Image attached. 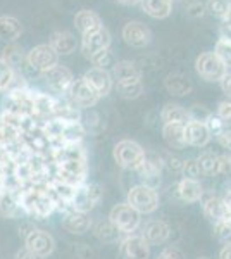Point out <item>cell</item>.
Masks as SVG:
<instances>
[{"instance_id": "e575fe53", "label": "cell", "mask_w": 231, "mask_h": 259, "mask_svg": "<svg viewBox=\"0 0 231 259\" xmlns=\"http://www.w3.org/2000/svg\"><path fill=\"white\" fill-rule=\"evenodd\" d=\"M166 89L171 95H178V97H181V95L190 94L192 83L187 76H184V74L173 73L166 78Z\"/></svg>"}, {"instance_id": "f907efd6", "label": "cell", "mask_w": 231, "mask_h": 259, "mask_svg": "<svg viewBox=\"0 0 231 259\" xmlns=\"http://www.w3.org/2000/svg\"><path fill=\"white\" fill-rule=\"evenodd\" d=\"M224 18H226V21L231 24V2L228 4V9H226V14H224Z\"/></svg>"}, {"instance_id": "bcb514c9", "label": "cell", "mask_w": 231, "mask_h": 259, "mask_svg": "<svg viewBox=\"0 0 231 259\" xmlns=\"http://www.w3.org/2000/svg\"><path fill=\"white\" fill-rule=\"evenodd\" d=\"M221 89L226 95H228V97H231V73H228L221 80Z\"/></svg>"}, {"instance_id": "d6986e66", "label": "cell", "mask_w": 231, "mask_h": 259, "mask_svg": "<svg viewBox=\"0 0 231 259\" xmlns=\"http://www.w3.org/2000/svg\"><path fill=\"white\" fill-rule=\"evenodd\" d=\"M54 118L62 123H78L81 121V109L74 102H71L68 97H56L54 106Z\"/></svg>"}, {"instance_id": "7dc6e473", "label": "cell", "mask_w": 231, "mask_h": 259, "mask_svg": "<svg viewBox=\"0 0 231 259\" xmlns=\"http://www.w3.org/2000/svg\"><path fill=\"white\" fill-rule=\"evenodd\" d=\"M219 259H231V244L222 245V249L219 250Z\"/></svg>"}, {"instance_id": "7c38bea8", "label": "cell", "mask_w": 231, "mask_h": 259, "mask_svg": "<svg viewBox=\"0 0 231 259\" xmlns=\"http://www.w3.org/2000/svg\"><path fill=\"white\" fill-rule=\"evenodd\" d=\"M123 40L129 47L144 49L152 41V31L140 21H129L123 26Z\"/></svg>"}, {"instance_id": "836d02e7", "label": "cell", "mask_w": 231, "mask_h": 259, "mask_svg": "<svg viewBox=\"0 0 231 259\" xmlns=\"http://www.w3.org/2000/svg\"><path fill=\"white\" fill-rule=\"evenodd\" d=\"M114 89L117 92V95L123 99L133 100L138 99L144 92V83H142V78H135V80H124V81H116Z\"/></svg>"}, {"instance_id": "1f68e13d", "label": "cell", "mask_w": 231, "mask_h": 259, "mask_svg": "<svg viewBox=\"0 0 231 259\" xmlns=\"http://www.w3.org/2000/svg\"><path fill=\"white\" fill-rule=\"evenodd\" d=\"M142 7L150 18L164 19L171 14L173 0H142Z\"/></svg>"}, {"instance_id": "4fadbf2b", "label": "cell", "mask_w": 231, "mask_h": 259, "mask_svg": "<svg viewBox=\"0 0 231 259\" xmlns=\"http://www.w3.org/2000/svg\"><path fill=\"white\" fill-rule=\"evenodd\" d=\"M68 99L71 102H74L79 109H90V107H94L97 102L100 100L99 94L91 89L88 83L83 80V78H79V80H74L73 87H71L69 94H68Z\"/></svg>"}, {"instance_id": "5bb4252c", "label": "cell", "mask_w": 231, "mask_h": 259, "mask_svg": "<svg viewBox=\"0 0 231 259\" xmlns=\"http://www.w3.org/2000/svg\"><path fill=\"white\" fill-rule=\"evenodd\" d=\"M83 80L94 89L99 97H107L111 90L114 89V78H112L111 71L100 69V68H90L83 74Z\"/></svg>"}, {"instance_id": "5b68a950", "label": "cell", "mask_w": 231, "mask_h": 259, "mask_svg": "<svg viewBox=\"0 0 231 259\" xmlns=\"http://www.w3.org/2000/svg\"><path fill=\"white\" fill-rule=\"evenodd\" d=\"M59 64V54L52 49L50 44H40L33 47L26 56V66L24 68L40 73V76L45 71L52 69Z\"/></svg>"}, {"instance_id": "4dcf8cb0", "label": "cell", "mask_w": 231, "mask_h": 259, "mask_svg": "<svg viewBox=\"0 0 231 259\" xmlns=\"http://www.w3.org/2000/svg\"><path fill=\"white\" fill-rule=\"evenodd\" d=\"M26 56L28 54H24V50L18 44H7L2 50V59L9 66H12L16 71L24 69V66H26Z\"/></svg>"}, {"instance_id": "f1b7e54d", "label": "cell", "mask_w": 231, "mask_h": 259, "mask_svg": "<svg viewBox=\"0 0 231 259\" xmlns=\"http://www.w3.org/2000/svg\"><path fill=\"white\" fill-rule=\"evenodd\" d=\"M74 24H76V28L81 31V35H85L88 31L102 28V19H100V16L97 14V12L90 9H83L76 12V16H74Z\"/></svg>"}, {"instance_id": "9a60e30c", "label": "cell", "mask_w": 231, "mask_h": 259, "mask_svg": "<svg viewBox=\"0 0 231 259\" xmlns=\"http://www.w3.org/2000/svg\"><path fill=\"white\" fill-rule=\"evenodd\" d=\"M140 235L149 242L150 245H162L169 240L171 227L162 220H149L145 225H142Z\"/></svg>"}, {"instance_id": "816d5d0a", "label": "cell", "mask_w": 231, "mask_h": 259, "mask_svg": "<svg viewBox=\"0 0 231 259\" xmlns=\"http://www.w3.org/2000/svg\"><path fill=\"white\" fill-rule=\"evenodd\" d=\"M226 221H228V223L231 225V212H228V216H226V218H224Z\"/></svg>"}, {"instance_id": "8d00e7d4", "label": "cell", "mask_w": 231, "mask_h": 259, "mask_svg": "<svg viewBox=\"0 0 231 259\" xmlns=\"http://www.w3.org/2000/svg\"><path fill=\"white\" fill-rule=\"evenodd\" d=\"M16 73H18V71L0 57V92H4V94L9 92L12 81H14Z\"/></svg>"}, {"instance_id": "ab89813d", "label": "cell", "mask_w": 231, "mask_h": 259, "mask_svg": "<svg viewBox=\"0 0 231 259\" xmlns=\"http://www.w3.org/2000/svg\"><path fill=\"white\" fill-rule=\"evenodd\" d=\"M214 233L219 239L222 244H231V225L226 220L219 221V223L214 225Z\"/></svg>"}, {"instance_id": "681fc988", "label": "cell", "mask_w": 231, "mask_h": 259, "mask_svg": "<svg viewBox=\"0 0 231 259\" xmlns=\"http://www.w3.org/2000/svg\"><path fill=\"white\" fill-rule=\"evenodd\" d=\"M121 4H126V6H135V4H142V0H117Z\"/></svg>"}, {"instance_id": "db71d44e", "label": "cell", "mask_w": 231, "mask_h": 259, "mask_svg": "<svg viewBox=\"0 0 231 259\" xmlns=\"http://www.w3.org/2000/svg\"><path fill=\"white\" fill-rule=\"evenodd\" d=\"M173 2H174V0H173Z\"/></svg>"}, {"instance_id": "52a82bcc", "label": "cell", "mask_w": 231, "mask_h": 259, "mask_svg": "<svg viewBox=\"0 0 231 259\" xmlns=\"http://www.w3.org/2000/svg\"><path fill=\"white\" fill-rule=\"evenodd\" d=\"M41 80L45 81V85H47L54 94H57L59 97H64V95L69 94L71 87H73L74 76L66 66L57 64V66H54L52 69L45 71V73L41 74Z\"/></svg>"}, {"instance_id": "8992f818", "label": "cell", "mask_w": 231, "mask_h": 259, "mask_svg": "<svg viewBox=\"0 0 231 259\" xmlns=\"http://www.w3.org/2000/svg\"><path fill=\"white\" fill-rule=\"evenodd\" d=\"M195 69L205 81H221L228 74V66L216 56V52L200 54L195 61Z\"/></svg>"}, {"instance_id": "ee69618b", "label": "cell", "mask_w": 231, "mask_h": 259, "mask_svg": "<svg viewBox=\"0 0 231 259\" xmlns=\"http://www.w3.org/2000/svg\"><path fill=\"white\" fill-rule=\"evenodd\" d=\"M211 7H212V12H216V14H219V16H224L226 9H228V4H224L222 0H212Z\"/></svg>"}, {"instance_id": "3957f363", "label": "cell", "mask_w": 231, "mask_h": 259, "mask_svg": "<svg viewBox=\"0 0 231 259\" xmlns=\"http://www.w3.org/2000/svg\"><path fill=\"white\" fill-rule=\"evenodd\" d=\"M145 149L142 147L138 142L135 140H119L112 149V157L117 162V166L123 169H131L136 171L138 166L144 162L145 159Z\"/></svg>"}, {"instance_id": "e0dca14e", "label": "cell", "mask_w": 231, "mask_h": 259, "mask_svg": "<svg viewBox=\"0 0 231 259\" xmlns=\"http://www.w3.org/2000/svg\"><path fill=\"white\" fill-rule=\"evenodd\" d=\"M62 228L68 230L69 233H74V235H81V233H86L88 230L94 227L90 216L86 212H79L74 209H68L62 216Z\"/></svg>"}, {"instance_id": "6da1fadb", "label": "cell", "mask_w": 231, "mask_h": 259, "mask_svg": "<svg viewBox=\"0 0 231 259\" xmlns=\"http://www.w3.org/2000/svg\"><path fill=\"white\" fill-rule=\"evenodd\" d=\"M19 206L24 214L45 220L57 211V202L54 200L47 185H33L19 192Z\"/></svg>"}, {"instance_id": "2e32d148", "label": "cell", "mask_w": 231, "mask_h": 259, "mask_svg": "<svg viewBox=\"0 0 231 259\" xmlns=\"http://www.w3.org/2000/svg\"><path fill=\"white\" fill-rule=\"evenodd\" d=\"M162 166H164V162H162V157L159 156V154L147 152L145 154V159H144V162H142L140 166H138L136 173H138V177L144 180V183H147V185H150V187H154L152 182L159 180V177H161Z\"/></svg>"}, {"instance_id": "60d3db41", "label": "cell", "mask_w": 231, "mask_h": 259, "mask_svg": "<svg viewBox=\"0 0 231 259\" xmlns=\"http://www.w3.org/2000/svg\"><path fill=\"white\" fill-rule=\"evenodd\" d=\"M157 259H184V254L178 247H166L159 252Z\"/></svg>"}, {"instance_id": "4316f807", "label": "cell", "mask_w": 231, "mask_h": 259, "mask_svg": "<svg viewBox=\"0 0 231 259\" xmlns=\"http://www.w3.org/2000/svg\"><path fill=\"white\" fill-rule=\"evenodd\" d=\"M23 33V24L14 16H0V40L14 44Z\"/></svg>"}, {"instance_id": "603a6c76", "label": "cell", "mask_w": 231, "mask_h": 259, "mask_svg": "<svg viewBox=\"0 0 231 259\" xmlns=\"http://www.w3.org/2000/svg\"><path fill=\"white\" fill-rule=\"evenodd\" d=\"M49 44L52 45V49L56 50L59 56H69V54H73L78 47V41L74 38V35L66 30L54 31L52 35H50Z\"/></svg>"}, {"instance_id": "8fae6325", "label": "cell", "mask_w": 231, "mask_h": 259, "mask_svg": "<svg viewBox=\"0 0 231 259\" xmlns=\"http://www.w3.org/2000/svg\"><path fill=\"white\" fill-rule=\"evenodd\" d=\"M119 252L123 259H149L150 244L142 235H126L119 242Z\"/></svg>"}, {"instance_id": "b9f144b4", "label": "cell", "mask_w": 231, "mask_h": 259, "mask_svg": "<svg viewBox=\"0 0 231 259\" xmlns=\"http://www.w3.org/2000/svg\"><path fill=\"white\" fill-rule=\"evenodd\" d=\"M183 171L187 173L188 178H193V177H199L200 175V168H199V162L197 161H184L181 164Z\"/></svg>"}, {"instance_id": "d4e9b609", "label": "cell", "mask_w": 231, "mask_h": 259, "mask_svg": "<svg viewBox=\"0 0 231 259\" xmlns=\"http://www.w3.org/2000/svg\"><path fill=\"white\" fill-rule=\"evenodd\" d=\"M91 232H94V235L99 239L100 242H104V244H117V242L123 240V233L117 230L114 225L109 221V218L104 221H97L94 223V227H91Z\"/></svg>"}, {"instance_id": "9c48e42d", "label": "cell", "mask_w": 231, "mask_h": 259, "mask_svg": "<svg viewBox=\"0 0 231 259\" xmlns=\"http://www.w3.org/2000/svg\"><path fill=\"white\" fill-rule=\"evenodd\" d=\"M24 247L31 250L33 254H36V256L45 259L56 250V240H54V237L50 235L47 230L33 228L24 237Z\"/></svg>"}, {"instance_id": "7402d4cb", "label": "cell", "mask_w": 231, "mask_h": 259, "mask_svg": "<svg viewBox=\"0 0 231 259\" xmlns=\"http://www.w3.org/2000/svg\"><path fill=\"white\" fill-rule=\"evenodd\" d=\"M23 212L19 206V194L0 187V218H18Z\"/></svg>"}, {"instance_id": "277c9868", "label": "cell", "mask_w": 231, "mask_h": 259, "mask_svg": "<svg viewBox=\"0 0 231 259\" xmlns=\"http://www.w3.org/2000/svg\"><path fill=\"white\" fill-rule=\"evenodd\" d=\"M107 218L124 237L133 235L138 228H142V214L135 207L129 206L128 202L116 204V206L109 211Z\"/></svg>"}, {"instance_id": "c3c4849f", "label": "cell", "mask_w": 231, "mask_h": 259, "mask_svg": "<svg viewBox=\"0 0 231 259\" xmlns=\"http://www.w3.org/2000/svg\"><path fill=\"white\" fill-rule=\"evenodd\" d=\"M222 199H224V202H226V207H228V211L231 212V190H229V192H226V195H224V197H222Z\"/></svg>"}, {"instance_id": "d6a6232c", "label": "cell", "mask_w": 231, "mask_h": 259, "mask_svg": "<svg viewBox=\"0 0 231 259\" xmlns=\"http://www.w3.org/2000/svg\"><path fill=\"white\" fill-rule=\"evenodd\" d=\"M86 135V128L83 121L78 123H64L61 135V144H83V139Z\"/></svg>"}, {"instance_id": "cb8c5ba5", "label": "cell", "mask_w": 231, "mask_h": 259, "mask_svg": "<svg viewBox=\"0 0 231 259\" xmlns=\"http://www.w3.org/2000/svg\"><path fill=\"white\" fill-rule=\"evenodd\" d=\"M202 211H204V216L207 218L211 223H219L228 216V207H226V202L224 199L221 197H216V195H211L204 200L202 204Z\"/></svg>"}, {"instance_id": "7bdbcfd3", "label": "cell", "mask_w": 231, "mask_h": 259, "mask_svg": "<svg viewBox=\"0 0 231 259\" xmlns=\"http://www.w3.org/2000/svg\"><path fill=\"white\" fill-rule=\"evenodd\" d=\"M217 116H219L221 119H231V102H228V100L221 102L219 106H217Z\"/></svg>"}, {"instance_id": "f35d334b", "label": "cell", "mask_w": 231, "mask_h": 259, "mask_svg": "<svg viewBox=\"0 0 231 259\" xmlns=\"http://www.w3.org/2000/svg\"><path fill=\"white\" fill-rule=\"evenodd\" d=\"M216 56L219 57V59L224 62L228 68H231V41L228 38H219L217 40V44H216Z\"/></svg>"}, {"instance_id": "484cf974", "label": "cell", "mask_w": 231, "mask_h": 259, "mask_svg": "<svg viewBox=\"0 0 231 259\" xmlns=\"http://www.w3.org/2000/svg\"><path fill=\"white\" fill-rule=\"evenodd\" d=\"M162 139L171 149H184L187 147V133H184V124H164L162 126Z\"/></svg>"}, {"instance_id": "74e56055", "label": "cell", "mask_w": 231, "mask_h": 259, "mask_svg": "<svg viewBox=\"0 0 231 259\" xmlns=\"http://www.w3.org/2000/svg\"><path fill=\"white\" fill-rule=\"evenodd\" d=\"M90 62L94 64V68H100V69H107L109 68H114L116 61H114V56H112L111 50H100V52H97L95 56L90 57Z\"/></svg>"}, {"instance_id": "83f0119b", "label": "cell", "mask_w": 231, "mask_h": 259, "mask_svg": "<svg viewBox=\"0 0 231 259\" xmlns=\"http://www.w3.org/2000/svg\"><path fill=\"white\" fill-rule=\"evenodd\" d=\"M161 118L164 121V124L174 123V124H184L187 126L192 121V114L190 111H187L179 104H166L161 112Z\"/></svg>"}, {"instance_id": "7a4b0ae2", "label": "cell", "mask_w": 231, "mask_h": 259, "mask_svg": "<svg viewBox=\"0 0 231 259\" xmlns=\"http://www.w3.org/2000/svg\"><path fill=\"white\" fill-rule=\"evenodd\" d=\"M126 202L140 212V214H152L159 209V192L155 187H150L147 183H138L131 187L126 194Z\"/></svg>"}, {"instance_id": "f546056e", "label": "cell", "mask_w": 231, "mask_h": 259, "mask_svg": "<svg viewBox=\"0 0 231 259\" xmlns=\"http://www.w3.org/2000/svg\"><path fill=\"white\" fill-rule=\"evenodd\" d=\"M111 74L116 81H124V80H135V78H142V71L138 69V66L131 61H119L114 64V68L111 69Z\"/></svg>"}, {"instance_id": "ba28073f", "label": "cell", "mask_w": 231, "mask_h": 259, "mask_svg": "<svg viewBox=\"0 0 231 259\" xmlns=\"http://www.w3.org/2000/svg\"><path fill=\"white\" fill-rule=\"evenodd\" d=\"M100 199H102V189H100L99 183L86 182V183H83L81 187H78L69 209L86 212L88 214V212L100 202Z\"/></svg>"}, {"instance_id": "d590c367", "label": "cell", "mask_w": 231, "mask_h": 259, "mask_svg": "<svg viewBox=\"0 0 231 259\" xmlns=\"http://www.w3.org/2000/svg\"><path fill=\"white\" fill-rule=\"evenodd\" d=\"M197 162H199V168L202 175L212 177V175L221 173L222 161L217 156H214V154H204V156H200L199 159H197Z\"/></svg>"}, {"instance_id": "ac0fdd59", "label": "cell", "mask_w": 231, "mask_h": 259, "mask_svg": "<svg viewBox=\"0 0 231 259\" xmlns=\"http://www.w3.org/2000/svg\"><path fill=\"white\" fill-rule=\"evenodd\" d=\"M184 133H187V144L192 147H205L211 142V128L200 119H192L184 126Z\"/></svg>"}, {"instance_id": "f5cc1de1", "label": "cell", "mask_w": 231, "mask_h": 259, "mask_svg": "<svg viewBox=\"0 0 231 259\" xmlns=\"http://www.w3.org/2000/svg\"><path fill=\"white\" fill-rule=\"evenodd\" d=\"M199 259H209V257H199Z\"/></svg>"}, {"instance_id": "ffe728a7", "label": "cell", "mask_w": 231, "mask_h": 259, "mask_svg": "<svg viewBox=\"0 0 231 259\" xmlns=\"http://www.w3.org/2000/svg\"><path fill=\"white\" fill-rule=\"evenodd\" d=\"M176 192H178V197L181 199L183 202L193 204V202H199V200L202 199L204 187L197 178L184 177L179 180L178 185H176Z\"/></svg>"}, {"instance_id": "30bf717a", "label": "cell", "mask_w": 231, "mask_h": 259, "mask_svg": "<svg viewBox=\"0 0 231 259\" xmlns=\"http://www.w3.org/2000/svg\"><path fill=\"white\" fill-rule=\"evenodd\" d=\"M111 47V33L106 28H97L94 31H88L81 36V52L86 59L95 56L100 50H107Z\"/></svg>"}, {"instance_id": "f6af8a7d", "label": "cell", "mask_w": 231, "mask_h": 259, "mask_svg": "<svg viewBox=\"0 0 231 259\" xmlns=\"http://www.w3.org/2000/svg\"><path fill=\"white\" fill-rule=\"evenodd\" d=\"M14 259H43V257L36 256V254L31 252V250H28L26 247H23V249H19L18 252H16Z\"/></svg>"}, {"instance_id": "44dd1931", "label": "cell", "mask_w": 231, "mask_h": 259, "mask_svg": "<svg viewBox=\"0 0 231 259\" xmlns=\"http://www.w3.org/2000/svg\"><path fill=\"white\" fill-rule=\"evenodd\" d=\"M54 106H56V97L43 94V92L33 94V116L41 123L54 118Z\"/></svg>"}]
</instances>
